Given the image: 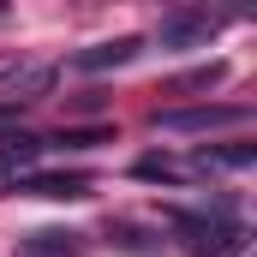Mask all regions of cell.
I'll list each match as a JSON object with an SVG mask.
<instances>
[{
  "mask_svg": "<svg viewBox=\"0 0 257 257\" xmlns=\"http://www.w3.org/2000/svg\"><path fill=\"white\" fill-rule=\"evenodd\" d=\"M174 227H180V245H186L192 257H245V227H239L233 203H215V215L180 209Z\"/></svg>",
  "mask_w": 257,
  "mask_h": 257,
  "instance_id": "obj_1",
  "label": "cell"
},
{
  "mask_svg": "<svg viewBox=\"0 0 257 257\" xmlns=\"http://www.w3.org/2000/svg\"><path fill=\"white\" fill-rule=\"evenodd\" d=\"M54 66L30 60V54H0V108H24V102H42L54 96Z\"/></svg>",
  "mask_w": 257,
  "mask_h": 257,
  "instance_id": "obj_2",
  "label": "cell"
},
{
  "mask_svg": "<svg viewBox=\"0 0 257 257\" xmlns=\"http://www.w3.org/2000/svg\"><path fill=\"white\" fill-rule=\"evenodd\" d=\"M251 108L245 102H203V108H156L162 132H221V126H245Z\"/></svg>",
  "mask_w": 257,
  "mask_h": 257,
  "instance_id": "obj_3",
  "label": "cell"
},
{
  "mask_svg": "<svg viewBox=\"0 0 257 257\" xmlns=\"http://www.w3.org/2000/svg\"><path fill=\"white\" fill-rule=\"evenodd\" d=\"M215 30H221V18L180 6V12H162V24H156V42L180 54V48H209V42H215Z\"/></svg>",
  "mask_w": 257,
  "mask_h": 257,
  "instance_id": "obj_4",
  "label": "cell"
},
{
  "mask_svg": "<svg viewBox=\"0 0 257 257\" xmlns=\"http://www.w3.org/2000/svg\"><path fill=\"white\" fill-rule=\"evenodd\" d=\"M48 138H30V132H6L0 138V186H18L24 174H36Z\"/></svg>",
  "mask_w": 257,
  "mask_h": 257,
  "instance_id": "obj_5",
  "label": "cell"
},
{
  "mask_svg": "<svg viewBox=\"0 0 257 257\" xmlns=\"http://www.w3.org/2000/svg\"><path fill=\"white\" fill-rule=\"evenodd\" d=\"M257 144H221V150H192L186 156V174L203 180V174H233V168H251Z\"/></svg>",
  "mask_w": 257,
  "mask_h": 257,
  "instance_id": "obj_6",
  "label": "cell"
},
{
  "mask_svg": "<svg viewBox=\"0 0 257 257\" xmlns=\"http://www.w3.org/2000/svg\"><path fill=\"white\" fill-rule=\"evenodd\" d=\"M18 257H84V233H66V227H36L18 239Z\"/></svg>",
  "mask_w": 257,
  "mask_h": 257,
  "instance_id": "obj_7",
  "label": "cell"
},
{
  "mask_svg": "<svg viewBox=\"0 0 257 257\" xmlns=\"http://www.w3.org/2000/svg\"><path fill=\"white\" fill-rule=\"evenodd\" d=\"M144 54V42L138 36H114V42H96V48H84V54H72L78 72H108V66H126Z\"/></svg>",
  "mask_w": 257,
  "mask_h": 257,
  "instance_id": "obj_8",
  "label": "cell"
},
{
  "mask_svg": "<svg viewBox=\"0 0 257 257\" xmlns=\"http://www.w3.org/2000/svg\"><path fill=\"white\" fill-rule=\"evenodd\" d=\"M18 192H36V197H90V180H84V174H24Z\"/></svg>",
  "mask_w": 257,
  "mask_h": 257,
  "instance_id": "obj_9",
  "label": "cell"
},
{
  "mask_svg": "<svg viewBox=\"0 0 257 257\" xmlns=\"http://www.w3.org/2000/svg\"><path fill=\"white\" fill-rule=\"evenodd\" d=\"M132 174H138V180H168V186H186V180H192L180 156H144V162H138Z\"/></svg>",
  "mask_w": 257,
  "mask_h": 257,
  "instance_id": "obj_10",
  "label": "cell"
},
{
  "mask_svg": "<svg viewBox=\"0 0 257 257\" xmlns=\"http://www.w3.org/2000/svg\"><path fill=\"white\" fill-rule=\"evenodd\" d=\"M108 239H114L120 251H138V257H156V251H162V239H150V233H138L132 221H120V227H108Z\"/></svg>",
  "mask_w": 257,
  "mask_h": 257,
  "instance_id": "obj_11",
  "label": "cell"
},
{
  "mask_svg": "<svg viewBox=\"0 0 257 257\" xmlns=\"http://www.w3.org/2000/svg\"><path fill=\"white\" fill-rule=\"evenodd\" d=\"M108 138H114L108 126H90V132H60L48 150H96V144H108Z\"/></svg>",
  "mask_w": 257,
  "mask_h": 257,
  "instance_id": "obj_12",
  "label": "cell"
},
{
  "mask_svg": "<svg viewBox=\"0 0 257 257\" xmlns=\"http://www.w3.org/2000/svg\"><path fill=\"white\" fill-rule=\"evenodd\" d=\"M0 24H6V6H0Z\"/></svg>",
  "mask_w": 257,
  "mask_h": 257,
  "instance_id": "obj_13",
  "label": "cell"
}]
</instances>
